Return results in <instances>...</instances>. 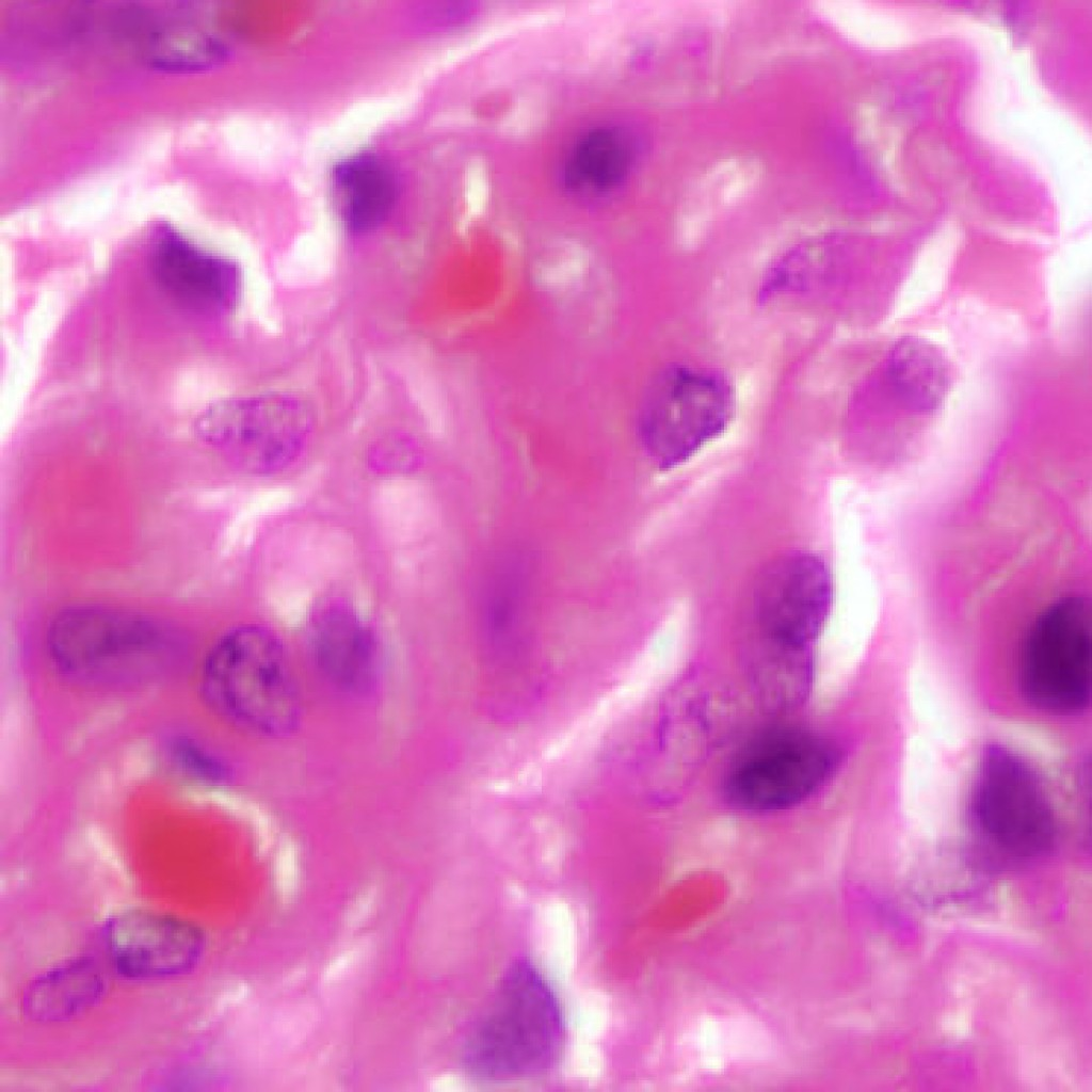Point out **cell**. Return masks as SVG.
<instances>
[{"mask_svg":"<svg viewBox=\"0 0 1092 1092\" xmlns=\"http://www.w3.org/2000/svg\"><path fill=\"white\" fill-rule=\"evenodd\" d=\"M970 808L981 835L1012 856H1039L1056 840L1055 813L1039 775L1003 746L981 755Z\"/></svg>","mask_w":1092,"mask_h":1092,"instance_id":"8992f818","label":"cell"},{"mask_svg":"<svg viewBox=\"0 0 1092 1092\" xmlns=\"http://www.w3.org/2000/svg\"><path fill=\"white\" fill-rule=\"evenodd\" d=\"M311 637L320 665L335 681L354 688L370 679L374 644L352 611L341 606L324 608L315 617Z\"/></svg>","mask_w":1092,"mask_h":1092,"instance_id":"5bb4252c","label":"cell"},{"mask_svg":"<svg viewBox=\"0 0 1092 1092\" xmlns=\"http://www.w3.org/2000/svg\"><path fill=\"white\" fill-rule=\"evenodd\" d=\"M314 415L302 399L273 392L210 405L197 420L203 437L239 466L270 473L288 466L306 447Z\"/></svg>","mask_w":1092,"mask_h":1092,"instance_id":"52a82bcc","label":"cell"},{"mask_svg":"<svg viewBox=\"0 0 1092 1092\" xmlns=\"http://www.w3.org/2000/svg\"><path fill=\"white\" fill-rule=\"evenodd\" d=\"M106 941L116 970L138 980L187 973L204 949V935L196 926L144 910L114 916L107 925Z\"/></svg>","mask_w":1092,"mask_h":1092,"instance_id":"30bf717a","label":"cell"},{"mask_svg":"<svg viewBox=\"0 0 1092 1092\" xmlns=\"http://www.w3.org/2000/svg\"><path fill=\"white\" fill-rule=\"evenodd\" d=\"M209 702L236 724L264 736L292 732L300 697L282 644L263 627L241 626L223 636L204 669Z\"/></svg>","mask_w":1092,"mask_h":1092,"instance_id":"7a4b0ae2","label":"cell"},{"mask_svg":"<svg viewBox=\"0 0 1092 1092\" xmlns=\"http://www.w3.org/2000/svg\"><path fill=\"white\" fill-rule=\"evenodd\" d=\"M332 188L344 226L362 234L384 222L395 205L398 186L390 164L376 154L364 151L335 165Z\"/></svg>","mask_w":1092,"mask_h":1092,"instance_id":"4fadbf2b","label":"cell"},{"mask_svg":"<svg viewBox=\"0 0 1092 1092\" xmlns=\"http://www.w3.org/2000/svg\"><path fill=\"white\" fill-rule=\"evenodd\" d=\"M734 397L721 376L686 366H670L648 385L638 428L648 455L672 468L717 437L727 425Z\"/></svg>","mask_w":1092,"mask_h":1092,"instance_id":"5b68a950","label":"cell"},{"mask_svg":"<svg viewBox=\"0 0 1092 1092\" xmlns=\"http://www.w3.org/2000/svg\"><path fill=\"white\" fill-rule=\"evenodd\" d=\"M148 267L158 286L190 310L219 315L238 303L241 274L236 263L205 251L170 224L152 230Z\"/></svg>","mask_w":1092,"mask_h":1092,"instance_id":"9c48e42d","label":"cell"},{"mask_svg":"<svg viewBox=\"0 0 1092 1092\" xmlns=\"http://www.w3.org/2000/svg\"><path fill=\"white\" fill-rule=\"evenodd\" d=\"M837 749L826 739L793 727L767 729L734 756L724 790L735 806L751 812L800 804L835 772Z\"/></svg>","mask_w":1092,"mask_h":1092,"instance_id":"277c9868","label":"cell"},{"mask_svg":"<svg viewBox=\"0 0 1092 1092\" xmlns=\"http://www.w3.org/2000/svg\"><path fill=\"white\" fill-rule=\"evenodd\" d=\"M1091 605L1081 594L1059 597L1025 636L1018 679L1024 697L1055 714L1082 711L1091 698Z\"/></svg>","mask_w":1092,"mask_h":1092,"instance_id":"3957f363","label":"cell"},{"mask_svg":"<svg viewBox=\"0 0 1092 1092\" xmlns=\"http://www.w3.org/2000/svg\"><path fill=\"white\" fill-rule=\"evenodd\" d=\"M102 990L103 980L96 964L78 958L37 978L25 995L23 1009L33 1019L61 1021L94 1005Z\"/></svg>","mask_w":1092,"mask_h":1092,"instance_id":"2e32d148","label":"cell"},{"mask_svg":"<svg viewBox=\"0 0 1092 1092\" xmlns=\"http://www.w3.org/2000/svg\"><path fill=\"white\" fill-rule=\"evenodd\" d=\"M154 630L131 615L100 608L67 610L53 622L49 645L57 662L74 672H92L148 652Z\"/></svg>","mask_w":1092,"mask_h":1092,"instance_id":"8fae6325","label":"cell"},{"mask_svg":"<svg viewBox=\"0 0 1092 1092\" xmlns=\"http://www.w3.org/2000/svg\"><path fill=\"white\" fill-rule=\"evenodd\" d=\"M640 154L638 135L620 124H604L580 134L567 149L561 168L564 190L576 198L597 202L626 184Z\"/></svg>","mask_w":1092,"mask_h":1092,"instance_id":"7c38bea8","label":"cell"},{"mask_svg":"<svg viewBox=\"0 0 1092 1092\" xmlns=\"http://www.w3.org/2000/svg\"><path fill=\"white\" fill-rule=\"evenodd\" d=\"M565 1042L561 1005L528 959L513 960L466 1032L465 1070L482 1080L536 1077L559 1062Z\"/></svg>","mask_w":1092,"mask_h":1092,"instance_id":"6da1fadb","label":"cell"},{"mask_svg":"<svg viewBox=\"0 0 1092 1092\" xmlns=\"http://www.w3.org/2000/svg\"><path fill=\"white\" fill-rule=\"evenodd\" d=\"M831 574L813 553L780 556L759 573L753 592L757 630L809 646L821 632L832 605Z\"/></svg>","mask_w":1092,"mask_h":1092,"instance_id":"ba28073f","label":"cell"},{"mask_svg":"<svg viewBox=\"0 0 1092 1092\" xmlns=\"http://www.w3.org/2000/svg\"><path fill=\"white\" fill-rule=\"evenodd\" d=\"M889 383L912 410H935L946 398L951 384L947 358L930 342L903 337L893 348L887 362Z\"/></svg>","mask_w":1092,"mask_h":1092,"instance_id":"9a60e30c","label":"cell"}]
</instances>
